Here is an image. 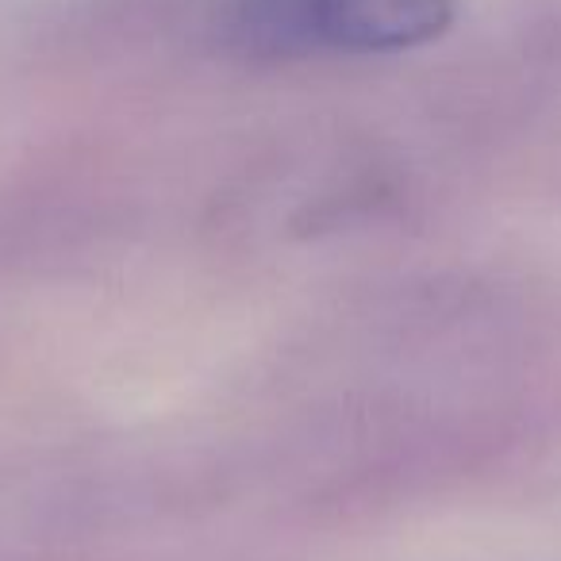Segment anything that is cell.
I'll return each instance as SVG.
<instances>
[{"label":"cell","instance_id":"1","mask_svg":"<svg viewBox=\"0 0 561 561\" xmlns=\"http://www.w3.org/2000/svg\"><path fill=\"white\" fill-rule=\"evenodd\" d=\"M454 0H247L242 35L254 50L385 55L431 43L450 27Z\"/></svg>","mask_w":561,"mask_h":561}]
</instances>
